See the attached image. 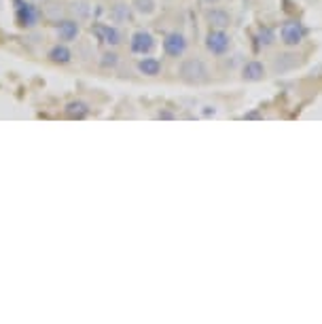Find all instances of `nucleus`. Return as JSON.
Returning <instances> with one entry per match:
<instances>
[{"instance_id": "18", "label": "nucleus", "mask_w": 322, "mask_h": 324, "mask_svg": "<svg viewBox=\"0 0 322 324\" xmlns=\"http://www.w3.org/2000/svg\"><path fill=\"white\" fill-rule=\"evenodd\" d=\"M259 41H261V45H271L273 43V32L269 30V28H263V30L259 32Z\"/></svg>"}, {"instance_id": "19", "label": "nucleus", "mask_w": 322, "mask_h": 324, "mask_svg": "<svg viewBox=\"0 0 322 324\" xmlns=\"http://www.w3.org/2000/svg\"><path fill=\"white\" fill-rule=\"evenodd\" d=\"M204 3H208V5H216L219 0H204Z\"/></svg>"}, {"instance_id": "6", "label": "nucleus", "mask_w": 322, "mask_h": 324, "mask_svg": "<svg viewBox=\"0 0 322 324\" xmlns=\"http://www.w3.org/2000/svg\"><path fill=\"white\" fill-rule=\"evenodd\" d=\"M164 51L170 55V57H181L185 55L187 51V38L178 32H172L164 38Z\"/></svg>"}, {"instance_id": "7", "label": "nucleus", "mask_w": 322, "mask_h": 324, "mask_svg": "<svg viewBox=\"0 0 322 324\" xmlns=\"http://www.w3.org/2000/svg\"><path fill=\"white\" fill-rule=\"evenodd\" d=\"M55 30H58V38H60V41L72 43V41H77V38H79L81 26H79V22H74V19H64V22H58Z\"/></svg>"}, {"instance_id": "5", "label": "nucleus", "mask_w": 322, "mask_h": 324, "mask_svg": "<svg viewBox=\"0 0 322 324\" xmlns=\"http://www.w3.org/2000/svg\"><path fill=\"white\" fill-rule=\"evenodd\" d=\"M91 32L98 36V41L102 43H106L110 47H115L121 43V32H119V28L115 26H110V24H96L91 28Z\"/></svg>"}, {"instance_id": "13", "label": "nucleus", "mask_w": 322, "mask_h": 324, "mask_svg": "<svg viewBox=\"0 0 322 324\" xmlns=\"http://www.w3.org/2000/svg\"><path fill=\"white\" fill-rule=\"evenodd\" d=\"M244 79L246 81H261L263 76H265V68H263V64L261 62H248L244 66Z\"/></svg>"}, {"instance_id": "9", "label": "nucleus", "mask_w": 322, "mask_h": 324, "mask_svg": "<svg viewBox=\"0 0 322 324\" xmlns=\"http://www.w3.org/2000/svg\"><path fill=\"white\" fill-rule=\"evenodd\" d=\"M47 57H49V62L64 66V64H70V60H72V51H70V47L66 45V43H60V45L51 47L49 53H47Z\"/></svg>"}, {"instance_id": "14", "label": "nucleus", "mask_w": 322, "mask_h": 324, "mask_svg": "<svg viewBox=\"0 0 322 324\" xmlns=\"http://www.w3.org/2000/svg\"><path fill=\"white\" fill-rule=\"evenodd\" d=\"M66 114H68L70 119H85L89 114V106L85 102H70L68 106H66Z\"/></svg>"}, {"instance_id": "17", "label": "nucleus", "mask_w": 322, "mask_h": 324, "mask_svg": "<svg viewBox=\"0 0 322 324\" xmlns=\"http://www.w3.org/2000/svg\"><path fill=\"white\" fill-rule=\"evenodd\" d=\"M117 53H104L102 55V66L104 68H112V66H117Z\"/></svg>"}, {"instance_id": "16", "label": "nucleus", "mask_w": 322, "mask_h": 324, "mask_svg": "<svg viewBox=\"0 0 322 324\" xmlns=\"http://www.w3.org/2000/svg\"><path fill=\"white\" fill-rule=\"evenodd\" d=\"M131 7H134L136 11L142 13V15H150L155 11V0H134Z\"/></svg>"}, {"instance_id": "8", "label": "nucleus", "mask_w": 322, "mask_h": 324, "mask_svg": "<svg viewBox=\"0 0 322 324\" xmlns=\"http://www.w3.org/2000/svg\"><path fill=\"white\" fill-rule=\"evenodd\" d=\"M282 43L286 45H299L303 41V36H305V30H303V26L299 22H286L282 26Z\"/></svg>"}, {"instance_id": "12", "label": "nucleus", "mask_w": 322, "mask_h": 324, "mask_svg": "<svg viewBox=\"0 0 322 324\" xmlns=\"http://www.w3.org/2000/svg\"><path fill=\"white\" fill-rule=\"evenodd\" d=\"M208 22L214 28H227L231 22V17L227 11H223V9H212V11H208Z\"/></svg>"}, {"instance_id": "10", "label": "nucleus", "mask_w": 322, "mask_h": 324, "mask_svg": "<svg viewBox=\"0 0 322 324\" xmlns=\"http://www.w3.org/2000/svg\"><path fill=\"white\" fill-rule=\"evenodd\" d=\"M138 72L144 76H157L161 72V62L157 57H142L138 62Z\"/></svg>"}, {"instance_id": "1", "label": "nucleus", "mask_w": 322, "mask_h": 324, "mask_svg": "<svg viewBox=\"0 0 322 324\" xmlns=\"http://www.w3.org/2000/svg\"><path fill=\"white\" fill-rule=\"evenodd\" d=\"M181 79L187 81V83H204L208 79V68L202 60H197V57H191V60H185L181 64Z\"/></svg>"}, {"instance_id": "4", "label": "nucleus", "mask_w": 322, "mask_h": 324, "mask_svg": "<svg viewBox=\"0 0 322 324\" xmlns=\"http://www.w3.org/2000/svg\"><path fill=\"white\" fill-rule=\"evenodd\" d=\"M229 43H231V38L227 36L223 30H212L210 34L206 36V47H208V51L214 53V55H223L227 49H229Z\"/></svg>"}, {"instance_id": "15", "label": "nucleus", "mask_w": 322, "mask_h": 324, "mask_svg": "<svg viewBox=\"0 0 322 324\" xmlns=\"http://www.w3.org/2000/svg\"><path fill=\"white\" fill-rule=\"evenodd\" d=\"M110 19H112V22H117V24L127 22V19H129V7H127V5H117V7H112Z\"/></svg>"}, {"instance_id": "2", "label": "nucleus", "mask_w": 322, "mask_h": 324, "mask_svg": "<svg viewBox=\"0 0 322 324\" xmlns=\"http://www.w3.org/2000/svg\"><path fill=\"white\" fill-rule=\"evenodd\" d=\"M15 3V17H17V24L22 28H34L39 24L41 13H39V7L34 3H26V0H13Z\"/></svg>"}, {"instance_id": "11", "label": "nucleus", "mask_w": 322, "mask_h": 324, "mask_svg": "<svg viewBox=\"0 0 322 324\" xmlns=\"http://www.w3.org/2000/svg\"><path fill=\"white\" fill-rule=\"evenodd\" d=\"M299 64V55H292V53H284V55H280L276 62H273V70L276 72H288V70H292L295 66Z\"/></svg>"}, {"instance_id": "3", "label": "nucleus", "mask_w": 322, "mask_h": 324, "mask_svg": "<svg viewBox=\"0 0 322 324\" xmlns=\"http://www.w3.org/2000/svg\"><path fill=\"white\" fill-rule=\"evenodd\" d=\"M129 49H131V53H136V55H148L150 51L155 49V38L150 36L148 32H144V30H138V32L131 34Z\"/></svg>"}]
</instances>
